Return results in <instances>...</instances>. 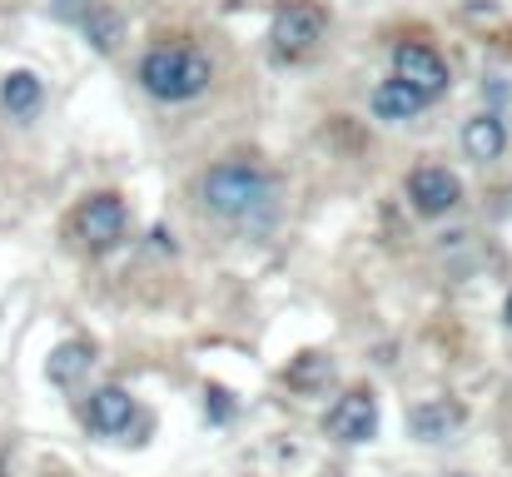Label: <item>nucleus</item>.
<instances>
[{
    "label": "nucleus",
    "instance_id": "20e7f679",
    "mask_svg": "<svg viewBox=\"0 0 512 477\" xmlns=\"http://www.w3.org/2000/svg\"><path fill=\"white\" fill-rule=\"evenodd\" d=\"M125 224H130V214H125V199L120 194H90L75 209V239L85 249H95V254L115 249L125 239Z\"/></svg>",
    "mask_w": 512,
    "mask_h": 477
},
{
    "label": "nucleus",
    "instance_id": "6e6552de",
    "mask_svg": "<svg viewBox=\"0 0 512 477\" xmlns=\"http://www.w3.org/2000/svg\"><path fill=\"white\" fill-rule=\"evenodd\" d=\"M135 418H140V408H135V398H130L120 383L95 388V393H90V403H85V423H90L100 438H120V433H130V428H135Z\"/></svg>",
    "mask_w": 512,
    "mask_h": 477
},
{
    "label": "nucleus",
    "instance_id": "2eb2a0df",
    "mask_svg": "<svg viewBox=\"0 0 512 477\" xmlns=\"http://www.w3.org/2000/svg\"><path fill=\"white\" fill-rule=\"evenodd\" d=\"M50 10H55L60 20H75V25H80V20L95 10V0H50Z\"/></svg>",
    "mask_w": 512,
    "mask_h": 477
},
{
    "label": "nucleus",
    "instance_id": "4468645a",
    "mask_svg": "<svg viewBox=\"0 0 512 477\" xmlns=\"http://www.w3.org/2000/svg\"><path fill=\"white\" fill-rule=\"evenodd\" d=\"M80 25H85V35L95 40V50H115V45H120V15H110L105 5H95Z\"/></svg>",
    "mask_w": 512,
    "mask_h": 477
},
{
    "label": "nucleus",
    "instance_id": "9d476101",
    "mask_svg": "<svg viewBox=\"0 0 512 477\" xmlns=\"http://www.w3.org/2000/svg\"><path fill=\"white\" fill-rule=\"evenodd\" d=\"M463 150H468V159H478V164H493V159L508 150V125L498 115H473L463 125Z\"/></svg>",
    "mask_w": 512,
    "mask_h": 477
},
{
    "label": "nucleus",
    "instance_id": "0eeeda50",
    "mask_svg": "<svg viewBox=\"0 0 512 477\" xmlns=\"http://www.w3.org/2000/svg\"><path fill=\"white\" fill-rule=\"evenodd\" d=\"M408 199H413L418 214L438 219V214H453V209H458L463 184H458V174H448V169H438V164H423V169L408 174Z\"/></svg>",
    "mask_w": 512,
    "mask_h": 477
},
{
    "label": "nucleus",
    "instance_id": "7ed1b4c3",
    "mask_svg": "<svg viewBox=\"0 0 512 477\" xmlns=\"http://www.w3.org/2000/svg\"><path fill=\"white\" fill-rule=\"evenodd\" d=\"M324 10L319 5H309V0H284L279 10H274V55H284V60H299V55H309L319 40H324Z\"/></svg>",
    "mask_w": 512,
    "mask_h": 477
},
{
    "label": "nucleus",
    "instance_id": "1a4fd4ad",
    "mask_svg": "<svg viewBox=\"0 0 512 477\" xmlns=\"http://www.w3.org/2000/svg\"><path fill=\"white\" fill-rule=\"evenodd\" d=\"M463 423H468V408L458 398H428L408 413V433L418 443H453L463 433Z\"/></svg>",
    "mask_w": 512,
    "mask_h": 477
},
{
    "label": "nucleus",
    "instance_id": "f03ea898",
    "mask_svg": "<svg viewBox=\"0 0 512 477\" xmlns=\"http://www.w3.org/2000/svg\"><path fill=\"white\" fill-rule=\"evenodd\" d=\"M214 80V65L199 45H155L145 60H140V85L165 100V105H184V100H199Z\"/></svg>",
    "mask_w": 512,
    "mask_h": 477
},
{
    "label": "nucleus",
    "instance_id": "a211bd4d",
    "mask_svg": "<svg viewBox=\"0 0 512 477\" xmlns=\"http://www.w3.org/2000/svg\"><path fill=\"white\" fill-rule=\"evenodd\" d=\"M0 477H5V473H0Z\"/></svg>",
    "mask_w": 512,
    "mask_h": 477
},
{
    "label": "nucleus",
    "instance_id": "39448f33",
    "mask_svg": "<svg viewBox=\"0 0 512 477\" xmlns=\"http://www.w3.org/2000/svg\"><path fill=\"white\" fill-rule=\"evenodd\" d=\"M393 80H403L413 95H423V105L428 100H438L443 90H448V65H443V55L433 50V45H418V40H403L398 50H393Z\"/></svg>",
    "mask_w": 512,
    "mask_h": 477
},
{
    "label": "nucleus",
    "instance_id": "f3484780",
    "mask_svg": "<svg viewBox=\"0 0 512 477\" xmlns=\"http://www.w3.org/2000/svg\"><path fill=\"white\" fill-rule=\"evenodd\" d=\"M508 318H512V304H508Z\"/></svg>",
    "mask_w": 512,
    "mask_h": 477
},
{
    "label": "nucleus",
    "instance_id": "9b49d317",
    "mask_svg": "<svg viewBox=\"0 0 512 477\" xmlns=\"http://www.w3.org/2000/svg\"><path fill=\"white\" fill-rule=\"evenodd\" d=\"M90 363H95V348H90L85 338H70V343H60V348L50 353L45 373H50L55 388H75V383L90 373Z\"/></svg>",
    "mask_w": 512,
    "mask_h": 477
},
{
    "label": "nucleus",
    "instance_id": "f257e3e1",
    "mask_svg": "<svg viewBox=\"0 0 512 477\" xmlns=\"http://www.w3.org/2000/svg\"><path fill=\"white\" fill-rule=\"evenodd\" d=\"M199 199L214 219L239 229H269L279 214V179L249 159H219L199 179Z\"/></svg>",
    "mask_w": 512,
    "mask_h": 477
},
{
    "label": "nucleus",
    "instance_id": "ddd939ff",
    "mask_svg": "<svg viewBox=\"0 0 512 477\" xmlns=\"http://www.w3.org/2000/svg\"><path fill=\"white\" fill-rule=\"evenodd\" d=\"M373 115L378 120H388V125H398V120H413L418 110H423V95H413L403 80H383L378 90H373Z\"/></svg>",
    "mask_w": 512,
    "mask_h": 477
},
{
    "label": "nucleus",
    "instance_id": "dca6fc26",
    "mask_svg": "<svg viewBox=\"0 0 512 477\" xmlns=\"http://www.w3.org/2000/svg\"><path fill=\"white\" fill-rule=\"evenodd\" d=\"M483 90H488V100H498V105L512 100V85H503V75H488V85H483Z\"/></svg>",
    "mask_w": 512,
    "mask_h": 477
},
{
    "label": "nucleus",
    "instance_id": "423d86ee",
    "mask_svg": "<svg viewBox=\"0 0 512 477\" xmlns=\"http://www.w3.org/2000/svg\"><path fill=\"white\" fill-rule=\"evenodd\" d=\"M324 433L334 443H368L378 433V408H373V393L368 388H353L348 398H339L324 418Z\"/></svg>",
    "mask_w": 512,
    "mask_h": 477
},
{
    "label": "nucleus",
    "instance_id": "f8f14e48",
    "mask_svg": "<svg viewBox=\"0 0 512 477\" xmlns=\"http://www.w3.org/2000/svg\"><path fill=\"white\" fill-rule=\"evenodd\" d=\"M0 105H5L10 115L30 120V115L45 105V85H40V75H35V70H10L5 85H0Z\"/></svg>",
    "mask_w": 512,
    "mask_h": 477
}]
</instances>
